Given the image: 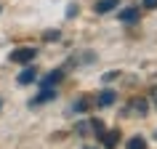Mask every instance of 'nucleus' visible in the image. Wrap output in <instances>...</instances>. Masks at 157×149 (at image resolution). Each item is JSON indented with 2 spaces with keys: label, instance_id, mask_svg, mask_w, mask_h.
Returning <instances> with one entry per match:
<instances>
[{
  "label": "nucleus",
  "instance_id": "6e6552de",
  "mask_svg": "<svg viewBox=\"0 0 157 149\" xmlns=\"http://www.w3.org/2000/svg\"><path fill=\"white\" fill-rule=\"evenodd\" d=\"M53 96H56V93H53V88H43V93H40V96H37V99L32 101V104H45V101H51Z\"/></svg>",
  "mask_w": 157,
  "mask_h": 149
},
{
  "label": "nucleus",
  "instance_id": "f8f14e48",
  "mask_svg": "<svg viewBox=\"0 0 157 149\" xmlns=\"http://www.w3.org/2000/svg\"><path fill=\"white\" fill-rule=\"evenodd\" d=\"M88 107H91V104H88V99H80V101H77V104H75V112H85V109H88Z\"/></svg>",
  "mask_w": 157,
  "mask_h": 149
},
{
  "label": "nucleus",
  "instance_id": "20e7f679",
  "mask_svg": "<svg viewBox=\"0 0 157 149\" xmlns=\"http://www.w3.org/2000/svg\"><path fill=\"white\" fill-rule=\"evenodd\" d=\"M117 3H120V0H99V3L93 6V11H96V13H109V11L117 8Z\"/></svg>",
  "mask_w": 157,
  "mask_h": 149
},
{
  "label": "nucleus",
  "instance_id": "f3484780",
  "mask_svg": "<svg viewBox=\"0 0 157 149\" xmlns=\"http://www.w3.org/2000/svg\"><path fill=\"white\" fill-rule=\"evenodd\" d=\"M152 104H155V107H157V85H155V88H152Z\"/></svg>",
  "mask_w": 157,
  "mask_h": 149
},
{
  "label": "nucleus",
  "instance_id": "dca6fc26",
  "mask_svg": "<svg viewBox=\"0 0 157 149\" xmlns=\"http://www.w3.org/2000/svg\"><path fill=\"white\" fill-rule=\"evenodd\" d=\"M75 13H77V6H69V8H67V16L72 19V16H75Z\"/></svg>",
  "mask_w": 157,
  "mask_h": 149
},
{
  "label": "nucleus",
  "instance_id": "423d86ee",
  "mask_svg": "<svg viewBox=\"0 0 157 149\" xmlns=\"http://www.w3.org/2000/svg\"><path fill=\"white\" fill-rule=\"evenodd\" d=\"M139 8H125L123 13H120V21H125V24H133V21H139Z\"/></svg>",
  "mask_w": 157,
  "mask_h": 149
},
{
  "label": "nucleus",
  "instance_id": "f257e3e1",
  "mask_svg": "<svg viewBox=\"0 0 157 149\" xmlns=\"http://www.w3.org/2000/svg\"><path fill=\"white\" fill-rule=\"evenodd\" d=\"M35 56H37L35 48H16V51H11V61H16V64H32Z\"/></svg>",
  "mask_w": 157,
  "mask_h": 149
},
{
  "label": "nucleus",
  "instance_id": "9b49d317",
  "mask_svg": "<svg viewBox=\"0 0 157 149\" xmlns=\"http://www.w3.org/2000/svg\"><path fill=\"white\" fill-rule=\"evenodd\" d=\"M91 131L96 133V136H101V133H104V125H101V120H91Z\"/></svg>",
  "mask_w": 157,
  "mask_h": 149
},
{
  "label": "nucleus",
  "instance_id": "2eb2a0df",
  "mask_svg": "<svg viewBox=\"0 0 157 149\" xmlns=\"http://www.w3.org/2000/svg\"><path fill=\"white\" fill-rule=\"evenodd\" d=\"M101 80H104V83H109V80H117V72H107Z\"/></svg>",
  "mask_w": 157,
  "mask_h": 149
},
{
  "label": "nucleus",
  "instance_id": "1a4fd4ad",
  "mask_svg": "<svg viewBox=\"0 0 157 149\" xmlns=\"http://www.w3.org/2000/svg\"><path fill=\"white\" fill-rule=\"evenodd\" d=\"M125 149H147V141L141 139V136H133V139L125 144Z\"/></svg>",
  "mask_w": 157,
  "mask_h": 149
},
{
  "label": "nucleus",
  "instance_id": "4468645a",
  "mask_svg": "<svg viewBox=\"0 0 157 149\" xmlns=\"http://www.w3.org/2000/svg\"><path fill=\"white\" fill-rule=\"evenodd\" d=\"M144 8H147V11H152V8H157V0H144Z\"/></svg>",
  "mask_w": 157,
  "mask_h": 149
},
{
  "label": "nucleus",
  "instance_id": "7ed1b4c3",
  "mask_svg": "<svg viewBox=\"0 0 157 149\" xmlns=\"http://www.w3.org/2000/svg\"><path fill=\"white\" fill-rule=\"evenodd\" d=\"M115 99H117L115 91H101L99 96H96V104H99V107H112V104H115Z\"/></svg>",
  "mask_w": 157,
  "mask_h": 149
},
{
  "label": "nucleus",
  "instance_id": "0eeeda50",
  "mask_svg": "<svg viewBox=\"0 0 157 149\" xmlns=\"http://www.w3.org/2000/svg\"><path fill=\"white\" fill-rule=\"evenodd\" d=\"M61 77H64V72H61V69H53V72H48V77L43 80V88H51V85H56Z\"/></svg>",
  "mask_w": 157,
  "mask_h": 149
},
{
  "label": "nucleus",
  "instance_id": "9d476101",
  "mask_svg": "<svg viewBox=\"0 0 157 149\" xmlns=\"http://www.w3.org/2000/svg\"><path fill=\"white\" fill-rule=\"evenodd\" d=\"M131 112L147 115V101H144V99H136V101H131Z\"/></svg>",
  "mask_w": 157,
  "mask_h": 149
},
{
  "label": "nucleus",
  "instance_id": "ddd939ff",
  "mask_svg": "<svg viewBox=\"0 0 157 149\" xmlns=\"http://www.w3.org/2000/svg\"><path fill=\"white\" fill-rule=\"evenodd\" d=\"M43 40H45V43H53V40H59V32H56V29H51V32H45V35H43Z\"/></svg>",
  "mask_w": 157,
  "mask_h": 149
},
{
  "label": "nucleus",
  "instance_id": "f03ea898",
  "mask_svg": "<svg viewBox=\"0 0 157 149\" xmlns=\"http://www.w3.org/2000/svg\"><path fill=\"white\" fill-rule=\"evenodd\" d=\"M99 139H101V144H104L107 149H115L117 141H120V131H104Z\"/></svg>",
  "mask_w": 157,
  "mask_h": 149
},
{
  "label": "nucleus",
  "instance_id": "39448f33",
  "mask_svg": "<svg viewBox=\"0 0 157 149\" xmlns=\"http://www.w3.org/2000/svg\"><path fill=\"white\" fill-rule=\"evenodd\" d=\"M37 80V69L35 67H27L24 72L19 74V85H29V83H35Z\"/></svg>",
  "mask_w": 157,
  "mask_h": 149
}]
</instances>
